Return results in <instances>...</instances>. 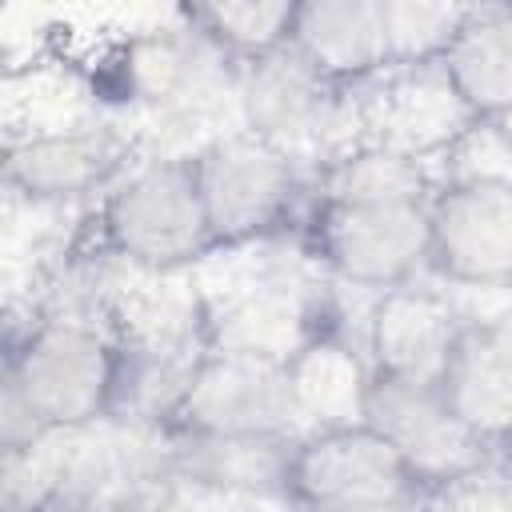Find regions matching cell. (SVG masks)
I'll use <instances>...</instances> for the list:
<instances>
[{"instance_id": "1", "label": "cell", "mask_w": 512, "mask_h": 512, "mask_svg": "<svg viewBox=\"0 0 512 512\" xmlns=\"http://www.w3.org/2000/svg\"><path fill=\"white\" fill-rule=\"evenodd\" d=\"M124 388V344L100 324L52 316L24 332L8 352L4 396L40 432L96 428L112 416Z\"/></svg>"}, {"instance_id": "2", "label": "cell", "mask_w": 512, "mask_h": 512, "mask_svg": "<svg viewBox=\"0 0 512 512\" xmlns=\"http://www.w3.org/2000/svg\"><path fill=\"white\" fill-rule=\"evenodd\" d=\"M100 252L140 272H188L216 252L188 156L144 160L124 172L92 216Z\"/></svg>"}, {"instance_id": "3", "label": "cell", "mask_w": 512, "mask_h": 512, "mask_svg": "<svg viewBox=\"0 0 512 512\" xmlns=\"http://www.w3.org/2000/svg\"><path fill=\"white\" fill-rule=\"evenodd\" d=\"M168 440H292L300 416L288 368L200 348L156 412Z\"/></svg>"}, {"instance_id": "4", "label": "cell", "mask_w": 512, "mask_h": 512, "mask_svg": "<svg viewBox=\"0 0 512 512\" xmlns=\"http://www.w3.org/2000/svg\"><path fill=\"white\" fill-rule=\"evenodd\" d=\"M216 252L268 240L296 208L300 172L276 144L232 128L188 152Z\"/></svg>"}, {"instance_id": "5", "label": "cell", "mask_w": 512, "mask_h": 512, "mask_svg": "<svg viewBox=\"0 0 512 512\" xmlns=\"http://www.w3.org/2000/svg\"><path fill=\"white\" fill-rule=\"evenodd\" d=\"M420 480L372 424L312 428L288 444L284 496L300 512L408 500Z\"/></svg>"}, {"instance_id": "6", "label": "cell", "mask_w": 512, "mask_h": 512, "mask_svg": "<svg viewBox=\"0 0 512 512\" xmlns=\"http://www.w3.org/2000/svg\"><path fill=\"white\" fill-rule=\"evenodd\" d=\"M308 252L344 284L400 288L428 268V204H328L308 216Z\"/></svg>"}, {"instance_id": "7", "label": "cell", "mask_w": 512, "mask_h": 512, "mask_svg": "<svg viewBox=\"0 0 512 512\" xmlns=\"http://www.w3.org/2000/svg\"><path fill=\"white\" fill-rule=\"evenodd\" d=\"M240 128L276 144L292 160L316 152V164L332 152L328 136L340 120L356 124L352 92L324 80L292 44L240 64L236 72Z\"/></svg>"}, {"instance_id": "8", "label": "cell", "mask_w": 512, "mask_h": 512, "mask_svg": "<svg viewBox=\"0 0 512 512\" xmlns=\"http://www.w3.org/2000/svg\"><path fill=\"white\" fill-rule=\"evenodd\" d=\"M428 268L464 288H512V176L468 172L432 192Z\"/></svg>"}, {"instance_id": "9", "label": "cell", "mask_w": 512, "mask_h": 512, "mask_svg": "<svg viewBox=\"0 0 512 512\" xmlns=\"http://www.w3.org/2000/svg\"><path fill=\"white\" fill-rule=\"evenodd\" d=\"M352 112L360 140L404 152L420 164L452 152L460 140L484 128L440 64L388 68L352 92Z\"/></svg>"}, {"instance_id": "10", "label": "cell", "mask_w": 512, "mask_h": 512, "mask_svg": "<svg viewBox=\"0 0 512 512\" xmlns=\"http://www.w3.org/2000/svg\"><path fill=\"white\" fill-rule=\"evenodd\" d=\"M128 152L132 144L108 124L28 132L4 148V184L32 204L84 200L124 176Z\"/></svg>"}, {"instance_id": "11", "label": "cell", "mask_w": 512, "mask_h": 512, "mask_svg": "<svg viewBox=\"0 0 512 512\" xmlns=\"http://www.w3.org/2000/svg\"><path fill=\"white\" fill-rule=\"evenodd\" d=\"M364 424H372L424 484L444 480L468 464L488 460V444L476 440L444 404L436 384H412L372 372Z\"/></svg>"}, {"instance_id": "12", "label": "cell", "mask_w": 512, "mask_h": 512, "mask_svg": "<svg viewBox=\"0 0 512 512\" xmlns=\"http://www.w3.org/2000/svg\"><path fill=\"white\" fill-rule=\"evenodd\" d=\"M468 320L452 308V300L436 288L400 284L376 296L368 312V364L380 376L412 380V384H436L452 360V348L460 340Z\"/></svg>"}, {"instance_id": "13", "label": "cell", "mask_w": 512, "mask_h": 512, "mask_svg": "<svg viewBox=\"0 0 512 512\" xmlns=\"http://www.w3.org/2000/svg\"><path fill=\"white\" fill-rule=\"evenodd\" d=\"M320 332V308L288 280H256L224 300H204L200 348L288 364Z\"/></svg>"}, {"instance_id": "14", "label": "cell", "mask_w": 512, "mask_h": 512, "mask_svg": "<svg viewBox=\"0 0 512 512\" xmlns=\"http://www.w3.org/2000/svg\"><path fill=\"white\" fill-rule=\"evenodd\" d=\"M288 44L344 92L388 72L380 0H296Z\"/></svg>"}, {"instance_id": "15", "label": "cell", "mask_w": 512, "mask_h": 512, "mask_svg": "<svg viewBox=\"0 0 512 512\" xmlns=\"http://www.w3.org/2000/svg\"><path fill=\"white\" fill-rule=\"evenodd\" d=\"M448 412L484 444L512 436V324L468 320L440 376Z\"/></svg>"}, {"instance_id": "16", "label": "cell", "mask_w": 512, "mask_h": 512, "mask_svg": "<svg viewBox=\"0 0 512 512\" xmlns=\"http://www.w3.org/2000/svg\"><path fill=\"white\" fill-rule=\"evenodd\" d=\"M240 64L220 56L204 36H196L188 24H176L172 32H152L132 40L124 80L128 96L144 104L148 112H188L200 100H208L220 80L236 84Z\"/></svg>"}, {"instance_id": "17", "label": "cell", "mask_w": 512, "mask_h": 512, "mask_svg": "<svg viewBox=\"0 0 512 512\" xmlns=\"http://www.w3.org/2000/svg\"><path fill=\"white\" fill-rule=\"evenodd\" d=\"M284 368H288V384H292V400L304 432L364 424L372 364L356 344H348L328 328L316 340H308Z\"/></svg>"}, {"instance_id": "18", "label": "cell", "mask_w": 512, "mask_h": 512, "mask_svg": "<svg viewBox=\"0 0 512 512\" xmlns=\"http://www.w3.org/2000/svg\"><path fill=\"white\" fill-rule=\"evenodd\" d=\"M440 68L484 128L512 112V4H472Z\"/></svg>"}, {"instance_id": "19", "label": "cell", "mask_w": 512, "mask_h": 512, "mask_svg": "<svg viewBox=\"0 0 512 512\" xmlns=\"http://www.w3.org/2000/svg\"><path fill=\"white\" fill-rule=\"evenodd\" d=\"M432 192L428 164L368 140L316 164V200L328 204H428Z\"/></svg>"}, {"instance_id": "20", "label": "cell", "mask_w": 512, "mask_h": 512, "mask_svg": "<svg viewBox=\"0 0 512 512\" xmlns=\"http://www.w3.org/2000/svg\"><path fill=\"white\" fill-rule=\"evenodd\" d=\"M292 440H172L164 476L284 496V464Z\"/></svg>"}, {"instance_id": "21", "label": "cell", "mask_w": 512, "mask_h": 512, "mask_svg": "<svg viewBox=\"0 0 512 512\" xmlns=\"http://www.w3.org/2000/svg\"><path fill=\"white\" fill-rule=\"evenodd\" d=\"M176 16L220 56H228L232 64H248L292 40L296 0H200L180 4Z\"/></svg>"}, {"instance_id": "22", "label": "cell", "mask_w": 512, "mask_h": 512, "mask_svg": "<svg viewBox=\"0 0 512 512\" xmlns=\"http://www.w3.org/2000/svg\"><path fill=\"white\" fill-rule=\"evenodd\" d=\"M472 4H436V0H380L388 68L440 64L452 40L460 36Z\"/></svg>"}, {"instance_id": "23", "label": "cell", "mask_w": 512, "mask_h": 512, "mask_svg": "<svg viewBox=\"0 0 512 512\" xmlns=\"http://www.w3.org/2000/svg\"><path fill=\"white\" fill-rule=\"evenodd\" d=\"M420 512H512L508 460H480L420 488Z\"/></svg>"}, {"instance_id": "24", "label": "cell", "mask_w": 512, "mask_h": 512, "mask_svg": "<svg viewBox=\"0 0 512 512\" xmlns=\"http://www.w3.org/2000/svg\"><path fill=\"white\" fill-rule=\"evenodd\" d=\"M160 504L168 512H284L292 508L284 496L240 492V488H220V484H200V480H180V476H164Z\"/></svg>"}, {"instance_id": "25", "label": "cell", "mask_w": 512, "mask_h": 512, "mask_svg": "<svg viewBox=\"0 0 512 512\" xmlns=\"http://www.w3.org/2000/svg\"><path fill=\"white\" fill-rule=\"evenodd\" d=\"M84 512H168V508L160 504V496L156 500H148V496H112V500L88 504Z\"/></svg>"}, {"instance_id": "26", "label": "cell", "mask_w": 512, "mask_h": 512, "mask_svg": "<svg viewBox=\"0 0 512 512\" xmlns=\"http://www.w3.org/2000/svg\"><path fill=\"white\" fill-rule=\"evenodd\" d=\"M324 512H420V492L408 500H384V504H356V508H324Z\"/></svg>"}, {"instance_id": "27", "label": "cell", "mask_w": 512, "mask_h": 512, "mask_svg": "<svg viewBox=\"0 0 512 512\" xmlns=\"http://www.w3.org/2000/svg\"><path fill=\"white\" fill-rule=\"evenodd\" d=\"M488 128H492V132H496V136H500V140L512 148V112H504V116H500L496 124H488Z\"/></svg>"}, {"instance_id": "28", "label": "cell", "mask_w": 512, "mask_h": 512, "mask_svg": "<svg viewBox=\"0 0 512 512\" xmlns=\"http://www.w3.org/2000/svg\"><path fill=\"white\" fill-rule=\"evenodd\" d=\"M504 448H508V456H504V460H508V468H512V436L504 440Z\"/></svg>"}]
</instances>
